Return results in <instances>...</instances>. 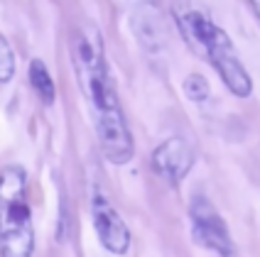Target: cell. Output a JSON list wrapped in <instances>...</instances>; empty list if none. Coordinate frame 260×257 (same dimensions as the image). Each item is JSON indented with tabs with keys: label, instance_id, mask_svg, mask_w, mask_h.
Listing matches in <instances>:
<instances>
[{
	"label": "cell",
	"instance_id": "1",
	"mask_svg": "<svg viewBox=\"0 0 260 257\" xmlns=\"http://www.w3.org/2000/svg\"><path fill=\"white\" fill-rule=\"evenodd\" d=\"M69 42H72L69 47H72L74 74L93 118L99 147L111 164L123 167L135 157V140L128 128L116 81L108 66L106 42L99 27L91 22H79L72 29Z\"/></svg>",
	"mask_w": 260,
	"mask_h": 257
},
{
	"label": "cell",
	"instance_id": "2",
	"mask_svg": "<svg viewBox=\"0 0 260 257\" xmlns=\"http://www.w3.org/2000/svg\"><path fill=\"white\" fill-rule=\"evenodd\" d=\"M172 15L189 49L214 66L223 86L236 98H248L253 93V79L243 66L241 57L236 54L229 32L218 27L209 15L194 5H174Z\"/></svg>",
	"mask_w": 260,
	"mask_h": 257
},
{
	"label": "cell",
	"instance_id": "3",
	"mask_svg": "<svg viewBox=\"0 0 260 257\" xmlns=\"http://www.w3.org/2000/svg\"><path fill=\"white\" fill-rule=\"evenodd\" d=\"M0 196H3L0 255L32 257L35 255V226H32V208L27 203V174L17 164H3Z\"/></svg>",
	"mask_w": 260,
	"mask_h": 257
},
{
	"label": "cell",
	"instance_id": "4",
	"mask_svg": "<svg viewBox=\"0 0 260 257\" xmlns=\"http://www.w3.org/2000/svg\"><path fill=\"white\" fill-rule=\"evenodd\" d=\"M189 226H191V238L199 247L218 257L238 255L226 218L218 213L216 206L206 196H194L189 201Z\"/></svg>",
	"mask_w": 260,
	"mask_h": 257
},
{
	"label": "cell",
	"instance_id": "5",
	"mask_svg": "<svg viewBox=\"0 0 260 257\" xmlns=\"http://www.w3.org/2000/svg\"><path fill=\"white\" fill-rule=\"evenodd\" d=\"M91 221H93V230H96L101 245L111 255H125L128 252L130 243H133L128 223L123 221V215L116 211V206L101 191H96L91 196Z\"/></svg>",
	"mask_w": 260,
	"mask_h": 257
},
{
	"label": "cell",
	"instance_id": "6",
	"mask_svg": "<svg viewBox=\"0 0 260 257\" xmlns=\"http://www.w3.org/2000/svg\"><path fill=\"white\" fill-rule=\"evenodd\" d=\"M194 162H197L194 147L184 137H167L152 150L150 167L159 179H165L170 186H177L191 171Z\"/></svg>",
	"mask_w": 260,
	"mask_h": 257
},
{
	"label": "cell",
	"instance_id": "7",
	"mask_svg": "<svg viewBox=\"0 0 260 257\" xmlns=\"http://www.w3.org/2000/svg\"><path fill=\"white\" fill-rule=\"evenodd\" d=\"M27 81L44 105H52L57 100V86H54V79H52V74H49V69H47V64L42 59H32L29 61Z\"/></svg>",
	"mask_w": 260,
	"mask_h": 257
},
{
	"label": "cell",
	"instance_id": "8",
	"mask_svg": "<svg viewBox=\"0 0 260 257\" xmlns=\"http://www.w3.org/2000/svg\"><path fill=\"white\" fill-rule=\"evenodd\" d=\"M182 91H184V96H187L191 103H206L209 96H211V86H209V81H206L199 71H191L184 76Z\"/></svg>",
	"mask_w": 260,
	"mask_h": 257
},
{
	"label": "cell",
	"instance_id": "9",
	"mask_svg": "<svg viewBox=\"0 0 260 257\" xmlns=\"http://www.w3.org/2000/svg\"><path fill=\"white\" fill-rule=\"evenodd\" d=\"M15 76V52L13 44L0 37V84H10Z\"/></svg>",
	"mask_w": 260,
	"mask_h": 257
},
{
	"label": "cell",
	"instance_id": "10",
	"mask_svg": "<svg viewBox=\"0 0 260 257\" xmlns=\"http://www.w3.org/2000/svg\"><path fill=\"white\" fill-rule=\"evenodd\" d=\"M248 5H250V10H253V13H255V17L260 20V3H248Z\"/></svg>",
	"mask_w": 260,
	"mask_h": 257
}]
</instances>
